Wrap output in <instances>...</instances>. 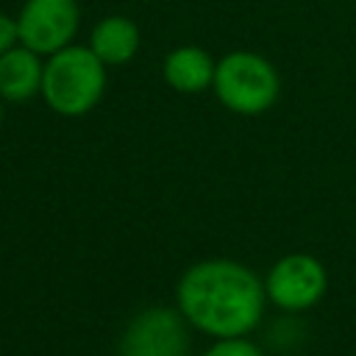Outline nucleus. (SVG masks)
<instances>
[{"mask_svg":"<svg viewBox=\"0 0 356 356\" xmlns=\"http://www.w3.org/2000/svg\"><path fill=\"white\" fill-rule=\"evenodd\" d=\"M178 306L184 320L217 337H245L256 328L264 306L259 278L228 259H211L189 267L178 284Z\"/></svg>","mask_w":356,"mask_h":356,"instance_id":"obj_1","label":"nucleus"},{"mask_svg":"<svg viewBox=\"0 0 356 356\" xmlns=\"http://www.w3.org/2000/svg\"><path fill=\"white\" fill-rule=\"evenodd\" d=\"M106 70L92 47H72L53 53L42 72V95L47 106L64 117L86 114L103 95Z\"/></svg>","mask_w":356,"mask_h":356,"instance_id":"obj_2","label":"nucleus"},{"mask_svg":"<svg viewBox=\"0 0 356 356\" xmlns=\"http://www.w3.org/2000/svg\"><path fill=\"white\" fill-rule=\"evenodd\" d=\"M217 97L236 114H261L278 97V75L256 53H231L214 70Z\"/></svg>","mask_w":356,"mask_h":356,"instance_id":"obj_3","label":"nucleus"},{"mask_svg":"<svg viewBox=\"0 0 356 356\" xmlns=\"http://www.w3.org/2000/svg\"><path fill=\"white\" fill-rule=\"evenodd\" d=\"M78 31L75 0H28L17 17V33L22 47L33 53H58Z\"/></svg>","mask_w":356,"mask_h":356,"instance_id":"obj_4","label":"nucleus"},{"mask_svg":"<svg viewBox=\"0 0 356 356\" xmlns=\"http://www.w3.org/2000/svg\"><path fill=\"white\" fill-rule=\"evenodd\" d=\"M189 337L184 314L156 306L131 320L122 337L120 356H186Z\"/></svg>","mask_w":356,"mask_h":356,"instance_id":"obj_5","label":"nucleus"},{"mask_svg":"<svg viewBox=\"0 0 356 356\" xmlns=\"http://www.w3.org/2000/svg\"><path fill=\"white\" fill-rule=\"evenodd\" d=\"M264 292L281 309H309L325 292V270L314 256L292 253L284 256L267 275Z\"/></svg>","mask_w":356,"mask_h":356,"instance_id":"obj_6","label":"nucleus"},{"mask_svg":"<svg viewBox=\"0 0 356 356\" xmlns=\"http://www.w3.org/2000/svg\"><path fill=\"white\" fill-rule=\"evenodd\" d=\"M39 53L28 47H11L0 56V95L6 100H28L36 89H42L44 64L36 58Z\"/></svg>","mask_w":356,"mask_h":356,"instance_id":"obj_7","label":"nucleus"},{"mask_svg":"<svg viewBox=\"0 0 356 356\" xmlns=\"http://www.w3.org/2000/svg\"><path fill=\"white\" fill-rule=\"evenodd\" d=\"M214 70L217 64L211 56L200 47H175L164 58V78L172 89L178 92H203L209 83H214Z\"/></svg>","mask_w":356,"mask_h":356,"instance_id":"obj_8","label":"nucleus"},{"mask_svg":"<svg viewBox=\"0 0 356 356\" xmlns=\"http://www.w3.org/2000/svg\"><path fill=\"white\" fill-rule=\"evenodd\" d=\"M89 44L103 64H125L139 50V28L128 17H106L95 25Z\"/></svg>","mask_w":356,"mask_h":356,"instance_id":"obj_9","label":"nucleus"},{"mask_svg":"<svg viewBox=\"0 0 356 356\" xmlns=\"http://www.w3.org/2000/svg\"><path fill=\"white\" fill-rule=\"evenodd\" d=\"M203 356H261V350L242 337H231V339H220L217 345H211Z\"/></svg>","mask_w":356,"mask_h":356,"instance_id":"obj_10","label":"nucleus"},{"mask_svg":"<svg viewBox=\"0 0 356 356\" xmlns=\"http://www.w3.org/2000/svg\"><path fill=\"white\" fill-rule=\"evenodd\" d=\"M17 39H19V33H17V19L0 14V56L8 53Z\"/></svg>","mask_w":356,"mask_h":356,"instance_id":"obj_11","label":"nucleus"},{"mask_svg":"<svg viewBox=\"0 0 356 356\" xmlns=\"http://www.w3.org/2000/svg\"><path fill=\"white\" fill-rule=\"evenodd\" d=\"M0 122H3V111H0Z\"/></svg>","mask_w":356,"mask_h":356,"instance_id":"obj_12","label":"nucleus"}]
</instances>
